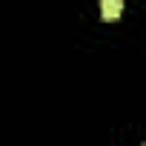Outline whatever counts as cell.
Wrapping results in <instances>:
<instances>
[{
	"instance_id": "obj_1",
	"label": "cell",
	"mask_w": 146,
	"mask_h": 146,
	"mask_svg": "<svg viewBox=\"0 0 146 146\" xmlns=\"http://www.w3.org/2000/svg\"><path fill=\"white\" fill-rule=\"evenodd\" d=\"M123 15V0H100V17L103 20H117Z\"/></svg>"
}]
</instances>
